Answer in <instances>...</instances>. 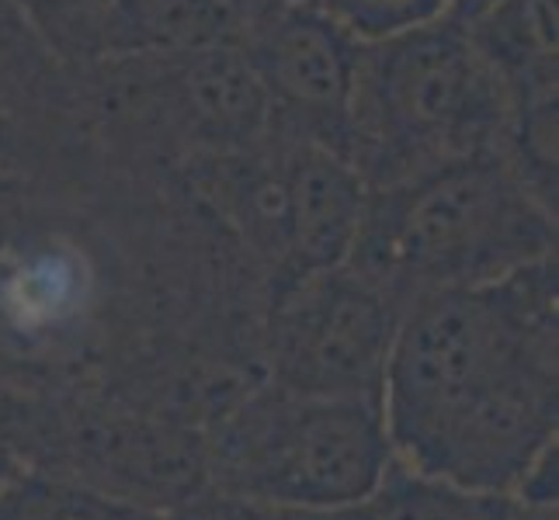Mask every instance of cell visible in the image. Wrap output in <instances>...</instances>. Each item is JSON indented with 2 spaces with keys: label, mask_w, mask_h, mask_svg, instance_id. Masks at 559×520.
I'll use <instances>...</instances> for the list:
<instances>
[{
  "label": "cell",
  "mask_w": 559,
  "mask_h": 520,
  "mask_svg": "<svg viewBox=\"0 0 559 520\" xmlns=\"http://www.w3.org/2000/svg\"><path fill=\"white\" fill-rule=\"evenodd\" d=\"M556 257L400 310L382 420L411 469L514 496L559 431Z\"/></svg>",
  "instance_id": "6da1fadb"
},
{
  "label": "cell",
  "mask_w": 559,
  "mask_h": 520,
  "mask_svg": "<svg viewBox=\"0 0 559 520\" xmlns=\"http://www.w3.org/2000/svg\"><path fill=\"white\" fill-rule=\"evenodd\" d=\"M549 257L556 208L504 149H487L369 188L348 264L403 310L424 292L497 281Z\"/></svg>",
  "instance_id": "7a4b0ae2"
},
{
  "label": "cell",
  "mask_w": 559,
  "mask_h": 520,
  "mask_svg": "<svg viewBox=\"0 0 559 520\" xmlns=\"http://www.w3.org/2000/svg\"><path fill=\"white\" fill-rule=\"evenodd\" d=\"M508 94L452 17L361 46L344 157L369 188L504 149Z\"/></svg>",
  "instance_id": "3957f363"
},
{
  "label": "cell",
  "mask_w": 559,
  "mask_h": 520,
  "mask_svg": "<svg viewBox=\"0 0 559 520\" xmlns=\"http://www.w3.org/2000/svg\"><path fill=\"white\" fill-rule=\"evenodd\" d=\"M205 489L267 507H341L396 458L382 407L258 382L202 427Z\"/></svg>",
  "instance_id": "277c9868"
},
{
  "label": "cell",
  "mask_w": 559,
  "mask_h": 520,
  "mask_svg": "<svg viewBox=\"0 0 559 520\" xmlns=\"http://www.w3.org/2000/svg\"><path fill=\"white\" fill-rule=\"evenodd\" d=\"M202 167L209 198L264 267L267 295L348 264L369 184L331 146L272 132L258 146L212 153Z\"/></svg>",
  "instance_id": "5b68a950"
},
{
  "label": "cell",
  "mask_w": 559,
  "mask_h": 520,
  "mask_svg": "<svg viewBox=\"0 0 559 520\" xmlns=\"http://www.w3.org/2000/svg\"><path fill=\"white\" fill-rule=\"evenodd\" d=\"M400 302L352 264L267 295L261 323L264 382L285 392L382 407Z\"/></svg>",
  "instance_id": "8992f818"
},
{
  "label": "cell",
  "mask_w": 559,
  "mask_h": 520,
  "mask_svg": "<svg viewBox=\"0 0 559 520\" xmlns=\"http://www.w3.org/2000/svg\"><path fill=\"white\" fill-rule=\"evenodd\" d=\"M234 43L264 90L275 136L310 140L344 157L365 43L317 0H296L254 17Z\"/></svg>",
  "instance_id": "52a82bcc"
},
{
  "label": "cell",
  "mask_w": 559,
  "mask_h": 520,
  "mask_svg": "<svg viewBox=\"0 0 559 520\" xmlns=\"http://www.w3.org/2000/svg\"><path fill=\"white\" fill-rule=\"evenodd\" d=\"M56 46L84 60H157L234 43L229 0H22Z\"/></svg>",
  "instance_id": "ba28073f"
},
{
  "label": "cell",
  "mask_w": 559,
  "mask_h": 520,
  "mask_svg": "<svg viewBox=\"0 0 559 520\" xmlns=\"http://www.w3.org/2000/svg\"><path fill=\"white\" fill-rule=\"evenodd\" d=\"M153 70L150 90L164 125L199 157L258 146L272 136L264 90L237 43H216L143 60Z\"/></svg>",
  "instance_id": "9c48e42d"
},
{
  "label": "cell",
  "mask_w": 559,
  "mask_h": 520,
  "mask_svg": "<svg viewBox=\"0 0 559 520\" xmlns=\"http://www.w3.org/2000/svg\"><path fill=\"white\" fill-rule=\"evenodd\" d=\"M511 496L473 493L393 458L379 486L341 507H267L202 489L175 520H504Z\"/></svg>",
  "instance_id": "30bf717a"
},
{
  "label": "cell",
  "mask_w": 559,
  "mask_h": 520,
  "mask_svg": "<svg viewBox=\"0 0 559 520\" xmlns=\"http://www.w3.org/2000/svg\"><path fill=\"white\" fill-rule=\"evenodd\" d=\"M466 28L508 94V114L556 105V0H497Z\"/></svg>",
  "instance_id": "8fae6325"
},
{
  "label": "cell",
  "mask_w": 559,
  "mask_h": 520,
  "mask_svg": "<svg viewBox=\"0 0 559 520\" xmlns=\"http://www.w3.org/2000/svg\"><path fill=\"white\" fill-rule=\"evenodd\" d=\"M0 520H175L129 499L108 496L70 479L25 469L0 489Z\"/></svg>",
  "instance_id": "7c38bea8"
},
{
  "label": "cell",
  "mask_w": 559,
  "mask_h": 520,
  "mask_svg": "<svg viewBox=\"0 0 559 520\" xmlns=\"http://www.w3.org/2000/svg\"><path fill=\"white\" fill-rule=\"evenodd\" d=\"M358 43H382L449 17L452 0H317Z\"/></svg>",
  "instance_id": "4fadbf2b"
},
{
  "label": "cell",
  "mask_w": 559,
  "mask_h": 520,
  "mask_svg": "<svg viewBox=\"0 0 559 520\" xmlns=\"http://www.w3.org/2000/svg\"><path fill=\"white\" fill-rule=\"evenodd\" d=\"M4 407H8V389H0V489H4L8 483H14V479L25 472V461L17 458L11 437L4 431Z\"/></svg>",
  "instance_id": "5bb4252c"
},
{
  "label": "cell",
  "mask_w": 559,
  "mask_h": 520,
  "mask_svg": "<svg viewBox=\"0 0 559 520\" xmlns=\"http://www.w3.org/2000/svg\"><path fill=\"white\" fill-rule=\"evenodd\" d=\"M285 4H296V0H229V8H234V14H237V32L247 22H254V17L275 11V8H285Z\"/></svg>",
  "instance_id": "9a60e30c"
},
{
  "label": "cell",
  "mask_w": 559,
  "mask_h": 520,
  "mask_svg": "<svg viewBox=\"0 0 559 520\" xmlns=\"http://www.w3.org/2000/svg\"><path fill=\"white\" fill-rule=\"evenodd\" d=\"M504 520H559L556 507H543V504H522V499L511 496V507Z\"/></svg>",
  "instance_id": "2e32d148"
},
{
  "label": "cell",
  "mask_w": 559,
  "mask_h": 520,
  "mask_svg": "<svg viewBox=\"0 0 559 520\" xmlns=\"http://www.w3.org/2000/svg\"><path fill=\"white\" fill-rule=\"evenodd\" d=\"M493 4H497V0H452L449 17H452V22H459V25H469L484 11H490Z\"/></svg>",
  "instance_id": "e0dca14e"
}]
</instances>
